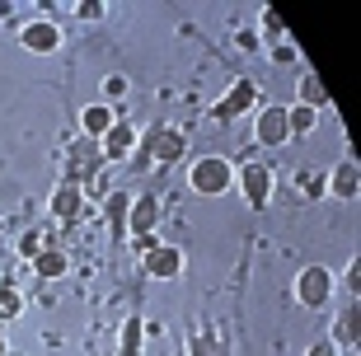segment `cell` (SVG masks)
I'll return each instance as SVG.
<instances>
[{"mask_svg":"<svg viewBox=\"0 0 361 356\" xmlns=\"http://www.w3.org/2000/svg\"><path fill=\"white\" fill-rule=\"evenodd\" d=\"M188 183H192V192H202V197H221L230 183H235V164L221 155H207L192 164V173H188Z\"/></svg>","mask_w":361,"mask_h":356,"instance_id":"obj_1","label":"cell"},{"mask_svg":"<svg viewBox=\"0 0 361 356\" xmlns=\"http://www.w3.org/2000/svg\"><path fill=\"white\" fill-rule=\"evenodd\" d=\"M104 164H108V159H104V150H99V141H94V136H75V141H71V150H66V183L94 178Z\"/></svg>","mask_w":361,"mask_h":356,"instance_id":"obj_2","label":"cell"},{"mask_svg":"<svg viewBox=\"0 0 361 356\" xmlns=\"http://www.w3.org/2000/svg\"><path fill=\"white\" fill-rule=\"evenodd\" d=\"M188 141L183 132H174V127H155V132L146 136V155H141V164H174V159H183Z\"/></svg>","mask_w":361,"mask_h":356,"instance_id":"obj_3","label":"cell"},{"mask_svg":"<svg viewBox=\"0 0 361 356\" xmlns=\"http://www.w3.org/2000/svg\"><path fill=\"white\" fill-rule=\"evenodd\" d=\"M334 295V277L324 272V267H305L300 277H295V300L305 305V309H324Z\"/></svg>","mask_w":361,"mask_h":356,"instance_id":"obj_4","label":"cell"},{"mask_svg":"<svg viewBox=\"0 0 361 356\" xmlns=\"http://www.w3.org/2000/svg\"><path fill=\"white\" fill-rule=\"evenodd\" d=\"M240 188H244V197H249V207H254V211H263V207H268V197H272V169L268 164H244L240 169Z\"/></svg>","mask_w":361,"mask_h":356,"instance_id":"obj_5","label":"cell"},{"mask_svg":"<svg viewBox=\"0 0 361 356\" xmlns=\"http://www.w3.org/2000/svg\"><path fill=\"white\" fill-rule=\"evenodd\" d=\"M254 104H258V85H254V80H235L230 94L216 104V122H235L240 113H249Z\"/></svg>","mask_w":361,"mask_h":356,"instance_id":"obj_6","label":"cell"},{"mask_svg":"<svg viewBox=\"0 0 361 356\" xmlns=\"http://www.w3.org/2000/svg\"><path fill=\"white\" fill-rule=\"evenodd\" d=\"M141 267H146V277H155V281H174L178 272H183V253H178L174 244H155V249L141 258Z\"/></svg>","mask_w":361,"mask_h":356,"instance_id":"obj_7","label":"cell"},{"mask_svg":"<svg viewBox=\"0 0 361 356\" xmlns=\"http://www.w3.org/2000/svg\"><path fill=\"white\" fill-rule=\"evenodd\" d=\"M99 150H104L108 164H118V159H127L136 150V127L132 122H113L104 136H99Z\"/></svg>","mask_w":361,"mask_h":356,"instance_id":"obj_8","label":"cell"},{"mask_svg":"<svg viewBox=\"0 0 361 356\" xmlns=\"http://www.w3.org/2000/svg\"><path fill=\"white\" fill-rule=\"evenodd\" d=\"M19 42H24L28 52H56V47H61V28H56L52 19H33V24H24Z\"/></svg>","mask_w":361,"mask_h":356,"instance_id":"obj_9","label":"cell"},{"mask_svg":"<svg viewBox=\"0 0 361 356\" xmlns=\"http://www.w3.org/2000/svg\"><path fill=\"white\" fill-rule=\"evenodd\" d=\"M291 127H286V108H263L258 113V145H286Z\"/></svg>","mask_w":361,"mask_h":356,"instance_id":"obj_10","label":"cell"},{"mask_svg":"<svg viewBox=\"0 0 361 356\" xmlns=\"http://www.w3.org/2000/svg\"><path fill=\"white\" fill-rule=\"evenodd\" d=\"M155 221H160V197H132V207H127V230L132 235H150L155 230Z\"/></svg>","mask_w":361,"mask_h":356,"instance_id":"obj_11","label":"cell"},{"mask_svg":"<svg viewBox=\"0 0 361 356\" xmlns=\"http://www.w3.org/2000/svg\"><path fill=\"white\" fill-rule=\"evenodd\" d=\"M357 338H361V309L352 305L348 314H338V319H334V333H329V343H334L338 352H352V347H357Z\"/></svg>","mask_w":361,"mask_h":356,"instance_id":"obj_12","label":"cell"},{"mask_svg":"<svg viewBox=\"0 0 361 356\" xmlns=\"http://www.w3.org/2000/svg\"><path fill=\"white\" fill-rule=\"evenodd\" d=\"M357 188H361V169L352 164V159H348V164H338V169L329 173V192H334V197L352 202V197H357Z\"/></svg>","mask_w":361,"mask_h":356,"instance_id":"obj_13","label":"cell"},{"mask_svg":"<svg viewBox=\"0 0 361 356\" xmlns=\"http://www.w3.org/2000/svg\"><path fill=\"white\" fill-rule=\"evenodd\" d=\"M80 207H85V192H80V183H61V188H56L52 211L61 216V221H75V216H80Z\"/></svg>","mask_w":361,"mask_h":356,"instance_id":"obj_14","label":"cell"},{"mask_svg":"<svg viewBox=\"0 0 361 356\" xmlns=\"http://www.w3.org/2000/svg\"><path fill=\"white\" fill-rule=\"evenodd\" d=\"M113 122H118V113H113L108 104H90V108L80 113V127H85V136H94V141H99V136H104L108 127H113Z\"/></svg>","mask_w":361,"mask_h":356,"instance_id":"obj_15","label":"cell"},{"mask_svg":"<svg viewBox=\"0 0 361 356\" xmlns=\"http://www.w3.org/2000/svg\"><path fill=\"white\" fill-rule=\"evenodd\" d=\"M33 272H38L42 281H56L61 272H66V253H61V249L52 244V239H47V249H42L38 258H33Z\"/></svg>","mask_w":361,"mask_h":356,"instance_id":"obj_16","label":"cell"},{"mask_svg":"<svg viewBox=\"0 0 361 356\" xmlns=\"http://www.w3.org/2000/svg\"><path fill=\"white\" fill-rule=\"evenodd\" d=\"M295 94H300V104H305V108H314V113H319V108H329V90H324V80L314 75V70H305V75H300Z\"/></svg>","mask_w":361,"mask_h":356,"instance_id":"obj_17","label":"cell"},{"mask_svg":"<svg viewBox=\"0 0 361 356\" xmlns=\"http://www.w3.org/2000/svg\"><path fill=\"white\" fill-rule=\"evenodd\" d=\"M141 333H146V319L141 314L122 319V352L118 356H141Z\"/></svg>","mask_w":361,"mask_h":356,"instance_id":"obj_18","label":"cell"},{"mask_svg":"<svg viewBox=\"0 0 361 356\" xmlns=\"http://www.w3.org/2000/svg\"><path fill=\"white\" fill-rule=\"evenodd\" d=\"M108 221H113V230H118L122 235V225H127V207H132V197H127V192H108Z\"/></svg>","mask_w":361,"mask_h":356,"instance_id":"obj_19","label":"cell"},{"mask_svg":"<svg viewBox=\"0 0 361 356\" xmlns=\"http://www.w3.org/2000/svg\"><path fill=\"white\" fill-rule=\"evenodd\" d=\"M314 122H319V113H314V108H291V113H286V127H291V136L295 132H314Z\"/></svg>","mask_w":361,"mask_h":356,"instance_id":"obj_20","label":"cell"},{"mask_svg":"<svg viewBox=\"0 0 361 356\" xmlns=\"http://www.w3.org/2000/svg\"><path fill=\"white\" fill-rule=\"evenodd\" d=\"M295 188H300L305 197H324V192H329V178L314 173V169H305V173H295Z\"/></svg>","mask_w":361,"mask_h":356,"instance_id":"obj_21","label":"cell"},{"mask_svg":"<svg viewBox=\"0 0 361 356\" xmlns=\"http://www.w3.org/2000/svg\"><path fill=\"white\" fill-rule=\"evenodd\" d=\"M19 309H24V295L14 286H0V319H19Z\"/></svg>","mask_w":361,"mask_h":356,"instance_id":"obj_22","label":"cell"},{"mask_svg":"<svg viewBox=\"0 0 361 356\" xmlns=\"http://www.w3.org/2000/svg\"><path fill=\"white\" fill-rule=\"evenodd\" d=\"M42 249H47V244H42V235H38V230H28V235L19 239V253H24V258H38Z\"/></svg>","mask_w":361,"mask_h":356,"instance_id":"obj_23","label":"cell"},{"mask_svg":"<svg viewBox=\"0 0 361 356\" xmlns=\"http://www.w3.org/2000/svg\"><path fill=\"white\" fill-rule=\"evenodd\" d=\"M263 33H268V38H286V24H281V14L263 10Z\"/></svg>","mask_w":361,"mask_h":356,"instance_id":"obj_24","label":"cell"},{"mask_svg":"<svg viewBox=\"0 0 361 356\" xmlns=\"http://www.w3.org/2000/svg\"><path fill=\"white\" fill-rule=\"evenodd\" d=\"M272 61H281V66H286V61H295V47L281 38V42H277V52H272Z\"/></svg>","mask_w":361,"mask_h":356,"instance_id":"obj_25","label":"cell"},{"mask_svg":"<svg viewBox=\"0 0 361 356\" xmlns=\"http://www.w3.org/2000/svg\"><path fill=\"white\" fill-rule=\"evenodd\" d=\"M104 94H108V99H118V94H127V80L108 75V80H104Z\"/></svg>","mask_w":361,"mask_h":356,"instance_id":"obj_26","label":"cell"},{"mask_svg":"<svg viewBox=\"0 0 361 356\" xmlns=\"http://www.w3.org/2000/svg\"><path fill=\"white\" fill-rule=\"evenodd\" d=\"M99 14H104L99 0H80V19H99Z\"/></svg>","mask_w":361,"mask_h":356,"instance_id":"obj_27","label":"cell"},{"mask_svg":"<svg viewBox=\"0 0 361 356\" xmlns=\"http://www.w3.org/2000/svg\"><path fill=\"white\" fill-rule=\"evenodd\" d=\"M305 356H338V347L334 343H329V338H324V343H314V347H310V352Z\"/></svg>","mask_w":361,"mask_h":356,"instance_id":"obj_28","label":"cell"},{"mask_svg":"<svg viewBox=\"0 0 361 356\" xmlns=\"http://www.w3.org/2000/svg\"><path fill=\"white\" fill-rule=\"evenodd\" d=\"M132 249H136V253H141V258H146V253H150V249H155V239H150V235H136V244H132Z\"/></svg>","mask_w":361,"mask_h":356,"instance_id":"obj_29","label":"cell"},{"mask_svg":"<svg viewBox=\"0 0 361 356\" xmlns=\"http://www.w3.org/2000/svg\"><path fill=\"white\" fill-rule=\"evenodd\" d=\"M348 290H361V263L348 267Z\"/></svg>","mask_w":361,"mask_h":356,"instance_id":"obj_30","label":"cell"}]
</instances>
